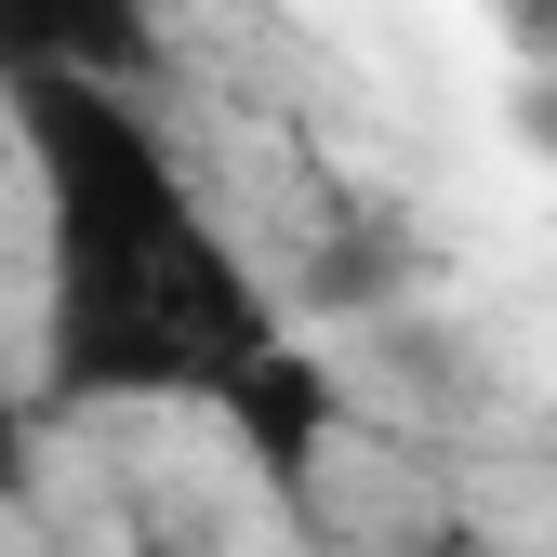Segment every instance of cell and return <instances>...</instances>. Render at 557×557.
Returning a JSON list of instances; mask_svg holds the SVG:
<instances>
[{
  "label": "cell",
  "instance_id": "obj_5",
  "mask_svg": "<svg viewBox=\"0 0 557 557\" xmlns=\"http://www.w3.org/2000/svg\"><path fill=\"white\" fill-rule=\"evenodd\" d=\"M107 14H133V27H160V0H107Z\"/></svg>",
  "mask_w": 557,
  "mask_h": 557
},
{
  "label": "cell",
  "instance_id": "obj_3",
  "mask_svg": "<svg viewBox=\"0 0 557 557\" xmlns=\"http://www.w3.org/2000/svg\"><path fill=\"white\" fill-rule=\"evenodd\" d=\"M226 425H239V451H252V465L306 478V465H319V438H332V372L306 359V345H265V359L226 385Z\"/></svg>",
  "mask_w": 557,
  "mask_h": 557
},
{
  "label": "cell",
  "instance_id": "obj_1",
  "mask_svg": "<svg viewBox=\"0 0 557 557\" xmlns=\"http://www.w3.org/2000/svg\"><path fill=\"white\" fill-rule=\"evenodd\" d=\"M40 173V398L53 411H120V398H213L278 345L239 239L199 213V186L147 133V107L107 81H0Z\"/></svg>",
  "mask_w": 557,
  "mask_h": 557
},
{
  "label": "cell",
  "instance_id": "obj_4",
  "mask_svg": "<svg viewBox=\"0 0 557 557\" xmlns=\"http://www.w3.org/2000/svg\"><path fill=\"white\" fill-rule=\"evenodd\" d=\"M14 492H27V385L0 372V505H14Z\"/></svg>",
  "mask_w": 557,
  "mask_h": 557
},
{
  "label": "cell",
  "instance_id": "obj_2",
  "mask_svg": "<svg viewBox=\"0 0 557 557\" xmlns=\"http://www.w3.org/2000/svg\"><path fill=\"white\" fill-rule=\"evenodd\" d=\"M0 81H147V27L107 0H0Z\"/></svg>",
  "mask_w": 557,
  "mask_h": 557
}]
</instances>
